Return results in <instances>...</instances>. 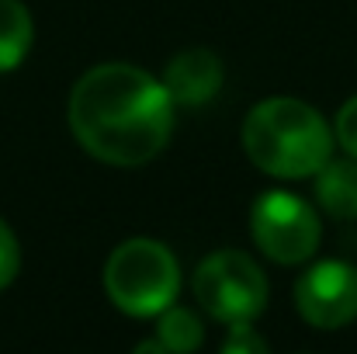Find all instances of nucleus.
<instances>
[{
	"mask_svg": "<svg viewBox=\"0 0 357 354\" xmlns=\"http://www.w3.org/2000/svg\"><path fill=\"white\" fill-rule=\"evenodd\" d=\"M70 128L101 163H149L174 132V101L160 80L128 63L87 70L70 94Z\"/></svg>",
	"mask_w": 357,
	"mask_h": 354,
	"instance_id": "f257e3e1",
	"label": "nucleus"
},
{
	"mask_svg": "<svg viewBox=\"0 0 357 354\" xmlns=\"http://www.w3.org/2000/svg\"><path fill=\"white\" fill-rule=\"evenodd\" d=\"M243 149L264 174L291 181L316 174L330 160L333 135L312 105L267 98L243 121Z\"/></svg>",
	"mask_w": 357,
	"mask_h": 354,
	"instance_id": "f03ea898",
	"label": "nucleus"
},
{
	"mask_svg": "<svg viewBox=\"0 0 357 354\" xmlns=\"http://www.w3.org/2000/svg\"><path fill=\"white\" fill-rule=\"evenodd\" d=\"M105 288L121 313L160 316L181 292V267L163 243L146 236L125 239L105 264Z\"/></svg>",
	"mask_w": 357,
	"mask_h": 354,
	"instance_id": "7ed1b4c3",
	"label": "nucleus"
},
{
	"mask_svg": "<svg viewBox=\"0 0 357 354\" xmlns=\"http://www.w3.org/2000/svg\"><path fill=\"white\" fill-rule=\"evenodd\" d=\"M195 295L222 323H250L267 306V278L243 250H219L195 271Z\"/></svg>",
	"mask_w": 357,
	"mask_h": 354,
	"instance_id": "20e7f679",
	"label": "nucleus"
},
{
	"mask_svg": "<svg viewBox=\"0 0 357 354\" xmlns=\"http://www.w3.org/2000/svg\"><path fill=\"white\" fill-rule=\"evenodd\" d=\"M250 230L257 246L278 264H302L319 246V216L288 191H267L253 202Z\"/></svg>",
	"mask_w": 357,
	"mask_h": 354,
	"instance_id": "39448f33",
	"label": "nucleus"
},
{
	"mask_svg": "<svg viewBox=\"0 0 357 354\" xmlns=\"http://www.w3.org/2000/svg\"><path fill=\"white\" fill-rule=\"evenodd\" d=\"M295 306L316 330H340L357 316V267L344 260L312 264L295 285Z\"/></svg>",
	"mask_w": 357,
	"mask_h": 354,
	"instance_id": "423d86ee",
	"label": "nucleus"
},
{
	"mask_svg": "<svg viewBox=\"0 0 357 354\" xmlns=\"http://www.w3.org/2000/svg\"><path fill=\"white\" fill-rule=\"evenodd\" d=\"M163 87L174 105L198 108L222 87V59L208 49H184L170 59L163 73Z\"/></svg>",
	"mask_w": 357,
	"mask_h": 354,
	"instance_id": "0eeeda50",
	"label": "nucleus"
},
{
	"mask_svg": "<svg viewBox=\"0 0 357 354\" xmlns=\"http://www.w3.org/2000/svg\"><path fill=\"white\" fill-rule=\"evenodd\" d=\"M316 198L333 219H357V156L326 160L316 170Z\"/></svg>",
	"mask_w": 357,
	"mask_h": 354,
	"instance_id": "6e6552de",
	"label": "nucleus"
},
{
	"mask_svg": "<svg viewBox=\"0 0 357 354\" xmlns=\"http://www.w3.org/2000/svg\"><path fill=\"white\" fill-rule=\"evenodd\" d=\"M31 14L21 0H0V73L24 63L31 49Z\"/></svg>",
	"mask_w": 357,
	"mask_h": 354,
	"instance_id": "1a4fd4ad",
	"label": "nucleus"
},
{
	"mask_svg": "<svg viewBox=\"0 0 357 354\" xmlns=\"http://www.w3.org/2000/svg\"><path fill=\"white\" fill-rule=\"evenodd\" d=\"M156 337L163 341L167 351H198L202 341H205V327L202 320L191 313V309H181V306H167L160 313V327H156Z\"/></svg>",
	"mask_w": 357,
	"mask_h": 354,
	"instance_id": "9d476101",
	"label": "nucleus"
},
{
	"mask_svg": "<svg viewBox=\"0 0 357 354\" xmlns=\"http://www.w3.org/2000/svg\"><path fill=\"white\" fill-rule=\"evenodd\" d=\"M17 267H21V250H17V239H14V233H10V226L0 219V288H7V285L14 281Z\"/></svg>",
	"mask_w": 357,
	"mask_h": 354,
	"instance_id": "9b49d317",
	"label": "nucleus"
},
{
	"mask_svg": "<svg viewBox=\"0 0 357 354\" xmlns=\"http://www.w3.org/2000/svg\"><path fill=\"white\" fill-rule=\"evenodd\" d=\"M337 135H340L347 156H357V98H351L340 108V115H337Z\"/></svg>",
	"mask_w": 357,
	"mask_h": 354,
	"instance_id": "f8f14e48",
	"label": "nucleus"
},
{
	"mask_svg": "<svg viewBox=\"0 0 357 354\" xmlns=\"http://www.w3.org/2000/svg\"><path fill=\"white\" fill-rule=\"evenodd\" d=\"M229 330H233V334H229V341L222 344L229 354L233 351H264V348H267V344L253 334L250 323H229Z\"/></svg>",
	"mask_w": 357,
	"mask_h": 354,
	"instance_id": "ddd939ff",
	"label": "nucleus"
}]
</instances>
